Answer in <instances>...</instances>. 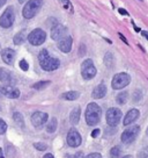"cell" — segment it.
<instances>
[{"label":"cell","instance_id":"1","mask_svg":"<svg viewBox=\"0 0 148 158\" xmlns=\"http://www.w3.org/2000/svg\"><path fill=\"white\" fill-rule=\"evenodd\" d=\"M38 62L44 71H54L60 66V60L56 57H51L46 49H42L38 54Z\"/></svg>","mask_w":148,"mask_h":158},{"label":"cell","instance_id":"2","mask_svg":"<svg viewBox=\"0 0 148 158\" xmlns=\"http://www.w3.org/2000/svg\"><path fill=\"white\" fill-rule=\"evenodd\" d=\"M102 108L95 102L88 104L86 108V122L88 126H96L101 121Z\"/></svg>","mask_w":148,"mask_h":158},{"label":"cell","instance_id":"3","mask_svg":"<svg viewBox=\"0 0 148 158\" xmlns=\"http://www.w3.org/2000/svg\"><path fill=\"white\" fill-rule=\"evenodd\" d=\"M43 6V0H28V2L23 6L22 15L25 19H33L37 14Z\"/></svg>","mask_w":148,"mask_h":158},{"label":"cell","instance_id":"4","mask_svg":"<svg viewBox=\"0 0 148 158\" xmlns=\"http://www.w3.org/2000/svg\"><path fill=\"white\" fill-rule=\"evenodd\" d=\"M96 73H97V70L95 68L93 60L90 58L84 59L82 64H81V76H82V78L86 79V80H90L96 76Z\"/></svg>","mask_w":148,"mask_h":158},{"label":"cell","instance_id":"5","mask_svg":"<svg viewBox=\"0 0 148 158\" xmlns=\"http://www.w3.org/2000/svg\"><path fill=\"white\" fill-rule=\"evenodd\" d=\"M27 40L29 41V43L31 45L38 47V45H42L45 42L46 33L43 29H41V28H36V29H34L27 36Z\"/></svg>","mask_w":148,"mask_h":158},{"label":"cell","instance_id":"6","mask_svg":"<svg viewBox=\"0 0 148 158\" xmlns=\"http://www.w3.org/2000/svg\"><path fill=\"white\" fill-rule=\"evenodd\" d=\"M15 21V10L12 6H8L0 16V27L10 28Z\"/></svg>","mask_w":148,"mask_h":158},{"label":"cell","instance_id":"7","mask_svg":"<svg viewBox=\"0 0 148 158\" xmlns=\"http://www.w3.org/2000/svg\"><path fill=\"white\" fill-rule=\"evenodd\" d=\"M130 83H131L130 74L125 73V72H120V73H117L114 76L112 81H111V86L114 89H120L126 87Z\"/></svg>","mask_w":148,"mask_h":158},{"label":"cell","instance_id":"8","mask_svg":"<svg viewBox=\"0 0 148 158\" xmlns=\"http://www.w3.org/2000/svg\"><path fill=\"white\" fill-rule=\"evenodd\" d=\"M122 116H123L122 110H120L119 108H116V107L109 108L108 112H107V115H105L107 122H108V124L109 126H111V127H116V126L120 122Z\"/></svg>","mask_w":148,"mask_h":158},{"label":"cell","instance_id":"9","mask_svg":"<svg viewBox=\"0 0 148 158\" xmlns=\"http://www.w3.org/2000/svg\"><path fill=\"white\" fill-rule=\"evenodd\" d=\"M140 128L139 126H131L130 128L125 129L122 134V142L124 144H130L132 143L135 138L138 137Z\"/></svg>","mask_w":148,"mask_h":158},{"label":"cell","instance_id":"10","mask_svg":"<svg viewBox=\"0 0 148 158\" xmlns=\"http://www.w3.org/2000/svg\"><path fill=\"white\" fill-rule=\"evenodd\" d=\"M82 143V137L75 128H72L67 133V144L71 148H78Z\"/></svg>","mask_w":148,"mask_h":158},{"label":"cell","instance_id":"11","mask_svg":"<svg viewBox=\"0 0 148 158\" xmlns=\"http://www.w3.org/2000/svg\"><path fill=\"white\" fill-rule=\"evenodd\" d=\"M49 115L44 112H35L31 115V123L35 128H42L46 122H48Z\"/></svg>","mask_w":148,"mask_h":158},{"label":"cell","instance_id":"12","mask_svg":"<svg viewBox=\"0 0 148 158\" xmlns=\"http://www.w3.org/2000/svg\"><path fill=\"white\" fill-rule=\"evenodd\" d=\"M0 92L2 94V97L5 95L6 98L10 99H18L20 97V89L12 86V85H2L0 87Z\"/></svg>","mask_w":148,"mask_h":158},{"label":"cell","instance_id":"13","mask_svg":"<svg viewBox=\"0 0 148 158\" xmlns=\"http://www.w3.org/2000/svg\"><path fill=\"white\" fill-rule=\"evenodd\" d=\"M0 81L4 85H12V86L16 83L13 73L8 70H6L5 68H0Z\"/></svg>","mask_w":148,"mask_h":158},{"label":"cell","instance_id":"14","mask_svg":"<svg viewBox=\"0 0 148 158\" xmlns=\"http://www.w3.org/2000/svg\"><path fill=\"white\" fill-rule=\"evenodd\" d=\"M66 33H67L66 27L58 23L57 26H54V27L51 28V39L54 40V41H59L63 37H65Z\"/></svg>","mask_w":148,"mask_h":158},{"label":"cell","instance_id":"15","mask_svg":"<svg viewBox=\"0 0 148 158\" xmlns=\"http://www.w3.org/2000/svg\"><path fill=\"white\" fill-rule=\"evenodd\" d=\"M72 44H73V39L71 37V36H65L63 37L61 40H59V42H58V48L61 52H64V54H67L71 51L72 49Z\"/></svg>","mask_w":148,"mask_h":158},{"label":"cell","instance_id":"16","mask_svg":"<svg viewBox=\"0 0 148 158\" xmlns=\"http://www.w3.org/2000/svg\"><path fill=\"white\" fill-rule=\"evenodd\" d=\"M15 51L10 48H5L1 50V59L2 62H5L7 65H13L15 59Z\"/></svg>","mask_w":148,"mask_h":158},{"label":"cell","instance_id":"17","mask_svg":"<svg viewBox=\"0 0 148 158\" xmlns=\"http://www.w3.org/2000/svg\"><path fill=\"white\" fill-rule=\"evenodd\" d=\"M139 115H140V112H139L138 109H130L127 112V114L125 115V118H124V126H128V124H131L132 122H134L137 118H139Z\"/></svg>","mask_w":148,"mask_h":158},{"label":"cell","instance_id":"18","mask_svg":"<svg viewBox=\"0 0 148 158\" xmlns=\"http://www.w3.org/2000/svg\"><path fill=\"white\" fill-rule=\"evenodd\" d=\"M107 94V86L104 84H99L92 92V95L94 99H102Z\"/></svg>","mask_w":148,"mask_h":158},{"label":"cell","instance_id":"19","mask_svg":"<svg viewBox=\"0 0 148 158\" xmlns=\"http://www.w3.org/2000/svg\"><path fill=\"white\" fill-rule=\"evenodd\" d=\"M80 116H81V108L80 107H75V108L69 114V121L72 124H78L80 121Z\"/></svg>","mask_w":148,"mask_h":158},{"label":"cell","instance_id":"20","mask_svg":"<svg viewBox=\"0 0 148 158\" xmlns=\"http://www.w3.org/2000/svg\"><path fill=\"white\" fill-rule=\"evenodd\" d=\"M25 40H27V30L23 29V30H21V31H19L16 35H14V37H13V42H14V44L20 45L25 42Z\"/></svg>","mask_w":148,"mask_h":158},{"label":"cell","instance_id":"21","mask_svg":"<svg viewBox=\"0 0 148 158\" xmlns=\"http://www.w3.org/2000/svg\"><path fill=\"white\" fill-rule=\"evenodd\" d=\"M80 97V93L78 91H69L66 93H63L60 95V98L64 99V100H68V101H74Z\"/></svg>","mask_w":148,"mask_h":158},{"label":"cell","instance_id":"22","mask_svg":"<svg viewBox=\"0 0 148 158\" xmlns=\"http://www.w3.org/2000/svg\"><path fill=\"white\" fill-rule=\"evenodd\" d=\"M13 120H14V122L18 124L19 127H21V128L25 127V118H23V116H22L21 113H19V112L13 113Z\"/></svg>","mask_w":148,"mask_h":158},{"label":"cell","instance_id":"23","mask_svg":"<svg viewBox=\"0 0 148 158\" xmlns=\"http://www.w3.org/2000/svg\"><path fill=\"white\" fill-rule=\"evenodd\" d=\"M104 64L107 65L108 68H114L115 65V57L111 52H107L104 56Z\"/></svg>","mask_w":148,"mask_h":158},{"label":"cell","instance_id":"24","mask_svg":"<svg viewBox=\"0 0 148 158\" xmlns=\"http://www.w3.org/2000/svg\"><path fill=\"white\" fill-rule=\"evenodd\" d=\"M57 118H52L51 120H50L49 122H48V124H46V131L49 134H52L56 131V129H57Z\"/></svg>","mask_w":148,"mask_h":158},{"label":"cell","instance_id":"25","mask_svg":"<svg viewBox=\"0 0 148 158\" xmlns=\"http://www.w3.org/2000/svg\"><path fill=\"white\" fill-rule=\"evenodd\" d=\"M51 84V81L50 80H42V81H37V83H35L31 87L33 89H46L49 85Z\"/></svg>","mask_w":148,"mask_h":158},{"label":"cell","instance_id":"26","mask_svg":"<svg viewBox=\"0 0 148 158\" xmlns=\"http://www.w3.org/2000/svg\"><path fill=\"white\" fill-rule=\"evenodd\" d=\"M127 98H128L127 92H120V93L116 97V101H117V104H119V105H125L126 101H127Z\"/></svg>","mask_w":148,"mask_h":158},{"label":"cell","instance_id":"27","mask_svg":"<svg viewBox=\"0 0 148 158\" xmlns=\"http://www.w3.org/2000/svg\"><path fill=\"white\" fill-rule=\"evenodd\" d=\"M5 152L8 158H13L15 156V148L13 145H10V144H7L5 149Z\"/></svg>","mask_w":148,"mask_h":158},{"label":"cell","instance_id":"28","mask_svg":"<svg viewBox=\"0 0 148 158\" xmlns=\"http://www.w3.org/2000/svg\"><path fill=\"white\" fill-rule=\"evenodd\" d=\"M120 152H122V149L119 148V147H114L110 150V156L112 158H119Z\"/></svg>","mask_w":148,"mask_h":158},{"label":"cell","instance_id":"29","mask_svg":"<svg viewBox=\"0 0 148 158\" xmlns=\"http://www.w3.org/2000/svg\"><path fill=\"white\" fill-rule=\"evenodd\" d=\"M34 148L38 151H45L48 149V145L45 143H42V142H37V143H34Z\"/></svg>","mask_w":148,"mask_h":158},{"label":"cell","instance_id":"30","mask_svg":"<svg viewBox=\"0 0 148 158\" xmlns=\"http://www.w3.org/2000/svg\"><path fill=\"white\" fill-rule=\"evenodd\" d=\"M19 66H20V69L22 71H28L29 70V64H28V62L25 59H21L20 63H19Z\"/></svg>","mask_w":148,"mask_h":158},{"label":"cell","instance_id":"31","mask_svg":"<svg viewBox=\"0 0 148 158\" xmlns=\"http://www.w3.org/2000/svg\"><path fill=\"white\" fill-rule=\"evenodd\" d=\"M7 131V123L0 118V135H4Z\"/></svg>","mask_w":148,"mask_h":158},{"label":"cell","instance_id":"32","mask_svg":"<svg viewBox=\"0 0 148 158\" xmlns=\"http://www.w3.org/2000/svg\"><path fill=\"white\" fill-rule=\"evenodd\" d=\"M138 158H148V147L143 148L138 152Z\"/></svg>","mask_w":148,"mask_h":158},{"label":"cell","instance_id":"33","mask_svg":"<svg viewBox=\"0 0 148 158\" xmlns=\"http://www.w3.org/2000/svg\"><path fill=\"white\" fill-rule=\"evenodd\" d=\"M141 98H142V92L139 91V89H137L133 94V101L134 102H138L139 100H141Z\"/></svg>","mask_w":148,"mask_h":158},{"label":"cell","instance_id":"34","mask_svg":"<svg viewBox=\"0 0 148 158\" xmlns=\"http://www.w3.org/2000/svg\"><path fill=\"white\" fill-rule=\"evenodd\" d=\"M84 158H102V155L99 152H93V153H90V155H88L87 157H84Z\"/></svg>","mask_w":148,"mask_h":158},{"label":"cell","instance_id":"35","mask_svg":"<svg viewBox=\"0 0 148 158\" xmlns=\"http://www.w3.org/2000/svg\"><path fill=\"white\" fill-rule=\"evenodd\" d=\"M99 133H101V130H99V129H94V130H93V131H92V137H97V136H99Z\"/></svg>","mask_w":148,"mask_h":158},{"label":"cell","instance_id":"36","mask_svg":"<svg viewBox=\"0 0 148 158\" xmlns=\"http://www.w3.org/2000/svg\"><path fill=\"white\" fill-rule=\"evenodd\" d=\"M86 54V47L84 44L80 45V52H79V56H84Z\"/></svg>","mask_w":148,"mask_h":158},{"label":"cell","instance_id":"37","mask_svg":"<svg viewBox=\"0 0 148 158\" xmlns=\"http://www.w3.org/2000/svg\"><path fill=\"white\" fill-rule=\"evenodd\" d=\"M74 158H84V155L82 151H78V152L74 155Z\"/></svg>","mask_w":148,"mask_h":158},{"label":"cell","instance_id":"38","mask_svg":"<svg viewBox=\"0 0 148 158\" xmlns=\"http://www.w3.org/2000/svg\"><path fill=\"white\" fill-rule=\"evenodd\" d=\"M119 37H120V39H122V41H123L124 43H125V44H128V42H127V40H126V37H125V36H124L123 34H120V33H119Z\"/></svg>","mask_w":148,"mask_h":158},{"label":"cell","instance_id":"39","mask_svg":"<svg viewBox=\"0 0 148 158\" xmlns=\"http://www.w3.org/2000/svg\"><path fill=\"white\" fill-rule=\"evenodd\" d=\"M118 12L120 13L122 15H128V13L126 12V10H124V8H119Z\"/></svg>","mask_w":148,"mask_h":158},{"label":"cell","instance_id":"40","mask_svg":"<svg viewBox=\"0 0 148 158\" xmlns=\"http://www.w3.org/2000/svg\"><path fill=\"white\" fill-rule=\"evenodd\" d=\"M43 158H54V157L52 153H46V155H44V157Z\"/></svg>","mask_w":148,"mask_h":158},{"label":"cell","instance_id":"41","mask_svg":"<svg viewBox=\"0 0 148 158\" xmlns=\"http://www.w3.org/2000/svg\"><path fill=\"white\" fill-rule=\"evenodd\" d=\"M141 34H142V36L145 37V39L148 40V33H147V31H141Z\"/></svg>","mask_w":148,"mask_h":158},{"label":"cell","instance_id":"42","mask_svg":"<svg viewBox=\"0 0 148 158\" xmlns=\"http://www.w3.org/2000/svg\"><path fill=\"white\" fill-rule=\"evenodd\" d=\"M6 1H7V0H0V8H1V7H2L4 5H5Z\"/></svg>","mask_w":148,"mask_h":158},{"label":"cell","instance_id":"43","mask_svg":"<svg viewBox=\"0 0 148 158\" xmlns=\"http://www.w3.org/2000/svg\"><path fill=\"white\" fill-rule=\"evenodd\" d=\"M0 158H5V156H4V150L0 148Z\"/></svg>","mask_w":148,"mask_h":158},{"label":"cell","instance_id":"44","mask_svg":"<svg viewBox=\"0 0 148 158\" xmlns=\"http://www.w3.org/2000/svg\"><path fill=\"white\" fill-rule=\"evenodd\" d=\"M25 1V0H19V2H20V4H23Z\"/></svg>","mask_w":148,"mask_h":158},{"label":"cell","instance_id":"45","mask_svg":"<svg viewBox=\"0 0 148 158\" xmlns=\"http://www.w3.org/2000/svg\"><path fill=\"white\" fill-rule=\"evenodd\" d=\"M123 158H132V156H125V157H123Z\"/></svg>","mask_w":148,"mask_h":158},{"label":"cell","instance_id":"46","mask_svg":"<svg viewBox=\"0 0 148 158\" xmlns=\"http://www.w3.org/2000/svg\"><path fill=\"white\" fill-rule=\"evenodd\" d=\"M2 98V94H1V92H0V99Z\"/></svg>","mask_w":148,"mask_h":158},{"label":"cell","instance_id":"47","mask_svg":"<svg viewBox=\"0 0 148 158\" xmlns=\"http://www.w3.org/2000/svg\"><path fill=\"white\" fill-rule=\"evenodd\" d=\"M147 135H148V128H147Z\"/></svg>","mask_w":148,"mask_h":158},{"label":"cell","instance_id":"48","mask_svg":"<svg viewBox=\"0 0 148 158\" xmlns=\"http://www.w3.org/2000/svg\"><path fill=\"white\" fill-rule=\"evenodd\" d=\"M0 110H1V107H0Z\"/></svg>","mask_w":148,"mask_h":158}]
</instances>
